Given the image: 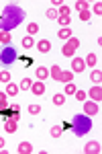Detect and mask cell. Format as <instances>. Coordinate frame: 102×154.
<instances>
[{
	"instance_id": "obj_18",
	"label": "cell",
	"mask_w": 102,
	"mask_h": 154,
	"mask_svg": "<svg viewBox=\"0 0 102 154\" xmlns=\"http://www.w3.org/2000/svg\"><path fill=\"white\" fill-rule=\"evenodd\" d=\"M59 74H61V68H59V66H57V64H53V66H51V68H49V76H51V78H59Z\"/></svg>"
},
{
	"instance_id": "obj_14",
	"label": "cell",
	"mask_w": 102,
	"mask_h": 154,
	"mask_svg": "<svg viewBox=\"0 0 102 154\" xmlns=\"http://www.w3.org/2000/svg\"><path fill=\"white\" fill-rule=\"evenodd\" d=\"M35 76H37L39 80H45L47 76H49V70H47V68H43V66H39V68L35 70Z\"/></svg>"
},
{
	"instance_id": "obj_17",
	"label": "cell",
	"mask_w": 102,
	"mask_h": 154,
	"mask_svg": "<svg viewBox=\"0 0 102 154\" xmlns=\"http://www.w3.org/2000/svg\"><path fill=\"white\" fill-rule=\"evenodd\" d=\"M90 80H92V82H96V84H100V80H102V72H100V68H98V70H92Z\"/></svg>"
},
{
	"instance_id": "obj_13",
	"label": "cell",
	"mask_w": 102,
	"mask_h": 154,
	"mask_svg": "<svg viewBox=\"0 0 102 154\" xmlns=\"http://www.w3.org/2000/svg\"><path fill=\"white\" fill-rule=\"evenodd\" d=\"M57 37H59V39H66V41H68L69 37H71V29H69V27H61V29L57 31Z\"/></svg>"
},
{
	"instance_id": "obj_28",
	"label": "cell",
	"mask_w": 102,
	"mask_h": 154,
	"mask_svg": "<svg viewBox=\"0 0 102 154\" xmlns=\"http://www.w3.org/2000/svg\"><path fill=\"white\" fill-rule=\"evenodd\" d=\"M0 82H10V72H6V70H2L0 72Z\"/></svg>"
},
{
	"instance_id": "obj_31",
	"label": "cell",
	"mask_w": 102,
	"mask_h": 154,
	"mask_svg": "<svg viewBox=\"0 0 102 154\" xmlns=\"http://www.w3.org/2000/svg\"><path fill=\"white\" fill-rule=\"evenodd\" d=\"M76 91H78V88H76L71 82H68V84H66V93H63V95H74Z\"/></svg>"
},
{
	"instance_id": "obj_37",
	"label": "cell",
	"mask_w": 102,
	"mask_h": 154,
	"mask_svg": "<svg viewBox=\"0 0 102 154\" xmlns=\"http://www.w3.org/2000/svg\"><path fill=\"white\" fill-rule=\"evenodd\" d=\"M4 144H6V142H4V138H0V150L4 148Z\"/></svg>"
},
{
	"instance_id": "obj_29",
	"label": "cell",
	"mask_w": 102,
	"mask_h": 154,
	"mask_svg": "<svg viewBox=\"0 0 102 154\" xmlns=\"http://www.w3.org/2000/svg\"><path fill=\"white\" fill-rule=\"evenodd\" d=\"M63 103H66V95H55L53 97V105H63Z\"/></svg>"
},
{
	"instance_id": "obj_2",
	"label": "cell",
	"mask_w": 102,
	"mask_h": 154,
	"mask_svg": "<svg viewBox=\"0 0 102 154\" xmlns=\"http://www.w3.org/2000/svg\"><path fill=\"white\" fill-rule=\"evenodd\" d=\"M71 128H74V134L76 136H84V134H88L92 128V121L88 115H76V117L71 119Z\"/></svg>"
},
{
	"instance_id": "obj_26",
	"label": "cell",
	"mask_w": 102,
	"mask_h": 154,
	"mask_svg": "<svg viewBox=\"0 0 102 154\" xmlns=\"http://www.w3.org/2000/svg\"><path fill=\"white\" fill-rule=\"evenodd\" d=\"M33 45H35L33 37H29V35H27V37H25V39H23V48H25V49H31V48H33Z\"/></svg>"
},
{
	"instance_id": "obj_7",
	"label": "cell",
	"mask_w": 102,
	"mask_h": 154,
	"mask_svg": "<svg viewBox=\"0 0 102 154\" xmlns=\"http://www.w3.org/2000/svg\"><path fill=\"white\" fill-rule=\"evenodd\" d=\"M84 152L86 154H98L100 152V144L98 142H88L86 146H84Z\"/></svg>"
},
{
	"instance_id": "obj_3",
	"label": "cell",
	"mask_w": 102,
	"mask_h": 154,
	"mask_svg": "<svg viewBox=\"0 0 102 154\" xmlns=\"http://www.w3.org/2000/svg\"><path fill=\"white\" fill-rule=\"evenodd\" d=\"M80 48V41L76 39V37H69L68 41H66V45L61 48V54L66 56V58H71L74 54H76V49Z\"/></svg>"
},
{
	"instance_id": "obj_36",
	"label": "cell",
	"mask_w": 102,
	"mask_h": 154,
	"mask_svg": "<svg viewBox=\"0 0 102 154\" xmlns=\"http://www.w3.org/2000/svg\"><path fill=\"white\" fill-rule=\"evenodd\" d=\"M57 12H59V14H69V8L66 6V4H61V6H59V11H57Z\"/></svg>"
},
{
	"instance_id": "obj_34",
	"label": "cell",
	"mask_w": 102,
	"mask_h": 154,
	"mask_svg": "<svg viewBox=\"0 0 102 154\" xmlns=\"http://www.w3.org/2000/svg\"><path fill=\"white\" fill-rule=\"evenodd\" d=\"M90 17H92L90 11H82L80 12V19H82V21H90Z\"/></svg>"
},
{
	"instance_id": "obj_24",
	"label": "cell",
	"mask_w": 102,
	"mask_h": 154,
	"mask_svg": "<svg viewBox=\"0 0 102 154\" xmlns=\"http://www.w3.org/2000/svg\"><path fill=\"white\" fill-rule=\"evenodd\" d=\"M47 19H51V21H57V17H59V12H57V8H47Z\"/></svg>"
},
{
	"instance_id": "obj_11",
	"label": "cell",
	"mask_w": 102,
	"mask_h": 154,
	"mask_svg": "<svg viewBox=\"0 0 102 154\" xmlns=\"http://www.w3.org/2000/svg\"><path fill=\"white\" fill-rule=\"evenodd\" d=\"M57 80H59V82H71V80H74V72L71 70H61V74H59V78H57Z\"/></svg>"
},
{
	"instance_id": "obj_30",
	"label": "cell",
	"mask_w": 102,
	"mask_h": 154,
	"mask_svg": "<svg viewBox=\"0 0 102 154\" xmlns=\"http://www.w3.org/2000/svg\"><path fill=\"white\" fill-rule=\"evenodd\" d=\"M76 8H78L80 12H82V11H88V2H84V0H78V2H76Z\"/></svg>"
},
{
	"instance_id": "obj_9",
	"label": "cell",
	"mask_w": 102,
	"mask_h": 154,
	"mask_svg": "<svg viewBox=\"0 0 102 154\" xmlns=\"http://www.w3.org/2000/svg\"><path fill=\"white\" fill-rule=\"evenodd\" d=\"M84 68H86L84 60L82 58H74V62H71V72H84Z\"/></svg>"
},
{
	"instance_id": "obj_23",
	"label": "cell",
	"mask_w": 102,
	"mask_h": 154,
	"mask_svg": "<svg viewBox=\"0 0 102 154\" xmlns=\"http://www.w3.org/2000/svg\"><path fill=\"white\" fill-rule=\"evenodd\" d=\"M84 64H86V66H90V68H94V66H96V56H94V54H88L86 60H84Z\"/></svg>"
},
{
	"instance_id": "obj_22",
	"label": "cell",
	"mask_w": 102,
	"mask_h": 154,
	"mask_svg": "<svg viewBox=\"0 0 102 154\" xmlns=\"http://www.w3.org/2000/svg\"><path fill=\"white\" fill-rule=\"evenodd\" d=\"M27 31H29V37H33L39 33V25L37 23H29V27H27Z\"/></svg>"
},
{
	"instance_id": "obj_10",
	"label": "cell",
	"mask_w": 102,
	"mask_h": 154,
	"mask_svg": "<svg viewBox=\"0 0 102 154\" xmlns=\"http://www.w3.org/2000/svg\"><path fill=\"white\" fill-rule=\"evenodd\" d=\"M31 93H33V95H43V93H45V84H43V80L31 84Z\"/></svg>"
},
{
	"instance_id": "obj_5",
	"label": "cell",
	"mask_w": 102,
	"mask_h": 154,
	"mask_svg": "<svg viewBox=\"0 0 102 154\" xmlns=\"http://www.w3.org/2000/svg\"><path fill=\"white\" fill-rule=\"evenodd\" d=\"M84 111H86V115H88V117L96 115V113H98V103H94V101H88V103H84Z\"/></svg>"
},
{
	"instance_id": "obj_35",
	"label": "cell",
	"mask_w": 102,
	"mask_h": 154,
	"mask_svg": "<svg viewBox=\"0 0 102 154\" xmlns=\"http://www.w3.org/2000/svg\"><path fill=\"white\" fill-rule=\"evenodd\" d=\"M90 12H96V14L100 17V14H102V4H100V2H96V4H94V8H92Z\"/></svg>"
},
{
	"instance_id": "obj_19",
	"label": "cell",
	"mask_w": 102,
	"mask_h": 154,
	"mask_svg": "<svg viewBox=\"0 0 102 154\" xmlns=\"http://www.w3.org/2000/svg\"><path fill=\"white\" fill-rule=\"evenodd\" d=\"M69 21H71L69 14H59V17H57V23L61 25V27H69Z\"/></svg>"
},
{
	"instance_id": "obj_15",
	"label": "cell",
	"mask_w": 102,
	"mask_h": 154,
	"mask_svg": "<svg viewBox=\"0 0 102 154\" xmlns=\"http://www.w3.org/2000/svg\"><path fill=\"white\" fill-rule=\"evenodd\" d=\"M31 152H33V146L29 142H23L19 146V154H31Z\"/></svg>"
},
{
	"instance_id": "obj_20",
	"label": "cell",
	"mask_w": 102,
	"mask_h": 154,
	"mask_svg": "<svg viewBox=\"0 0 102 154\" xmlns=\"http://www.w3.org/2000/svg\"><path fill=\"white\" fill-rule=\"evenodd\" d=\"M8 107V95L6 93H0V111H4Z\"/></svg>"
},
{
	"instance_id": "obj_8",
	"label": "cell",
	"mask_w": 102,
	"mask_h": 154,
	"mask_svg": "<svg viewBox=\"0 0 102 154\" xmlns=\"http://www.w3.org/2000/svg\"><path fill=\"white\" fill-rule=\"evenodd\" d=\"M35 45H37V49H39L41 54H47V51H51V43H49V39H41V41H37Z\"/></svg>"
},
{
	"instance_id": "obj_27",
	"label": "cell",
	"mask_w": 102,
	"mask_h": 154,
	"mask_svg": "<svg viewBox=\"0 0 102 154\" xmlns=\"http://www.w3.org/2000/svg\"><path fill=\"white\" fill-rule=\"evenodd\" d=\"M61 125H53V128H51V131H49V134H51V138H59V136H61Z\"/></svg>"
},
{
	"instance_id": "obj_16",
	"label": "cell",
	"mask_w": 102,
	"mask_h": 154,
	"mask_svg": "<svg viewBox=\"0 0 102 154\" xmlns=\"http://www.w3.org/2000/svg\"><path fill=\"white\" fill-rule=\"evenodd\" d=\"M0 43H2L4 48L10 43V33H8V31H0Z\"/></svg>"
},
{
	"instance_id": "obj_21",
	"label": "cell",
	"mask_w": 102,
	"mask_h": 154,
	"mask_svg": "<svg viewBox=\"0 0 102 154\" xmlns=\"http://www.w3.org/2000/svg\"><path fill=\"white\" fill-rule=\"evenodd\" d=\"M19 91H21V88H19L14 82H8V84H6V95H16Z\"/></svg>"
},
{
	"instance_id": "obj_4",
	"label": "cell",
	"mask_w": 102,
	"mask_h": 154,
	"mask_svg": "<svg viewBox=\"0 0 102 154\" xmlns=\"http://www.w3.org/2000/svg\"><path fill=\"white\" fill-rule=\"evenodd\" d=\"M16 60V51L10 48V45H6V48L2 49V54H0V62L2 64H12Z\"/></svg>"
},
{
	"instance_id": "obj_32",
	"label": "cell",
	"mask_w": 102,
	"mask_h": 154,
	"mask_svg": "<svg viewBox=\"0 0 102 154\" xmlns=\"http://www.w3.org/2000/svg\"><path fill=\"white\" fill-rule=\"evenodd\" d=\"M29 113H31V115H39V113H41V107L39 105H29Z\"/></svg>"
},
{
	"instance_id": "obj_1",
	"label": "cell",
	"mask_w": 102,
	"mask_h": 154,
	"mask_svg": "<svg viewBox=\"0 0 102 154\" xmlns=\"http://www.w3.org/2000/svg\"><path fill=\"white\" fill-rule=\"evenodd\" d=\"M23 19H25L23 8H21V6H14V4H8V6L4 8L2 21H0V31H8V33H10V29H14Z\"/></svg>"
},
{
	"instance_id": "obj_25",
	"label": "cell",
	"mask_w": 102,
	"mask_h": 154,
	"mask_svg": "<svg viewBox=\"0 0 102 154\" xmlns=\"http://www.w3.org/2000/svg\"><path fill=\"white\" fill-rule=\"evenodd\" d=\"M31 78H23L21 80V84H19V88H23V91H31Z\"/></svg>"
},
{
	"instance_id": "obj_12",
	"label": "cell",
	"mask_w": 102,
	"mask_h": 154,
	"mask_svg": "<svg viewBox=\"0 0 102 154\" xmlns=\"http://www.w3.org/2000/svg\"><path fill=\"white\" fill-rule=\"evenodd\" d=\"M16 123H19L16 119L8 117V119H6V121H4V130L8 131V134H14V131H16Z\"/></svg>"
},
{
	"instance_id": "obj_33",
	"label": "cell",
	"mask_w": 102,
	"mask_h": 154,
	"mask_svg": "<svg viewBox=\"0 0 102 154\" xmlns=\"http://www.w3.org/2000/svg\"><path fill=\"white\" fill-rule=\"evenodd\" d=\"M74 95H76V99H78V101H86V97H88V93H84V91L80 88V91H76Z\"/></svg>"
},
{
	"instance_id": "obj_6",
	"label": "cell",
	"mask_w": 102,
	"mask_h": 154,
	"mask_svg": "<svg viewBox=\"0 0 102 154\" xmlns=\"http://www.w3.org/2000/svg\"><path fill=\"white\" fill-rule=\"evenodd\" d=\"M88 95H90V99L94 101V103H100V101H102V88H100V84L92 86V91L88 93Z\"/></svg>"
}]
</instances>
